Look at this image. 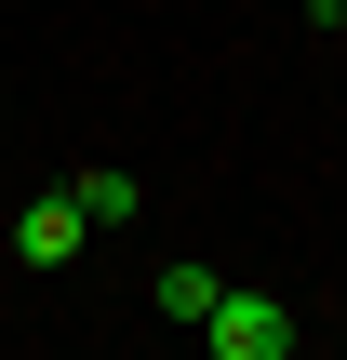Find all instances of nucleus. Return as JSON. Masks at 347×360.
Instances as JSON below:
<instances>
[{"label":"nucleus","instance_id":"f257e3e1","mask_svg":"<svg viewBox=\"0 0 347 360\" xmlns=\"http://www.w3.org/2000/svg\"><path fill=\"white\" fill-rule=\"evenodd\" d=\"M201 347L214 360H294V307H281V294H214Z\"/></svg>","mask_w":347,"mask_h":360},{"label":"nucleus","instance_id":"7ed1b4c3","mask_svg":"<svg viewBox=\"0 0 347 360\" xmlns=\"http://www.w3.org/2000/svg\"><path fill=\"white\" fill-rule=\"evenodd\" d=\"M67 200H80V227H134V174H120V160L67 174Z\"/></svg>","mask_w":347,"mask_h":360},{"label":"nucleus","instance_id":"f03ea898","mask_svg":"<svg viewBox=\"0 0 347 360\" xmlns=\"http://www.w3.org/2000/svg\"><path fill=\"white\" fill-rule=\"evenodd\" d=\"M80 240H94V227H80V200H67V187H40V200L13 214V254H27V267H67Z\"/></svg>","mask_w":347,"mask_h":360},{"label":"nucleus","instance_id":"39448f33","mask_svg":"<svg viewBox=\"0 0 347 360\" xmlns=\"http://www.w3.org/2000/svg\"><path fill=\"white\" fill-rule=\"evenodd\" d=\"M308 13H321V27H347V0H308Z\"/></svg>","mask_w":347,"mask_h":360},{"label":"nucleus","instance_id":"20e7f679","mask_svg":"<svg viewBox=\"0 0 347 360\" xmlns=\"http://www.w3.org/2000/svg\"><path fill=\"white\" fill-rule=\"evenodd\" d=\"M214 294H227V281H214L201 254H174V267H160V321H187V334H201V321H214Z\"/></svg>","mask_w":347,"mask_h":360}]
</instances>
